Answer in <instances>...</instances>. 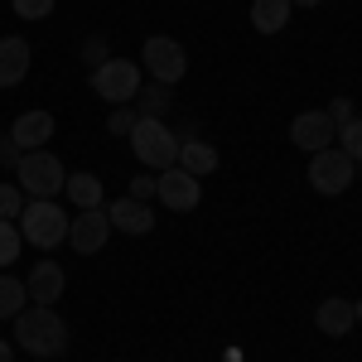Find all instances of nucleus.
Wrapping results in <instances>:
<instances>
[{"mask_svg": "<svg viewBox=\"0 0 362 362\" xmlns=\"http://www.w3.org/2000/svg\"><path fill=\"white\" fill-rule=\"evenodd\" d=\"M353 314H358V324H362V300H353Z\"/></svg>", "mask_w": 362, "mask_h": 362, "instance_id": "2f4dec72", "label": "nucleus"}, {"mask_svg": "<svg viewBox=\"0 0 362 362\" xmlns=\"http://www.w3.org/2000/svg\"><path fill=\"white\" fill-rule=\"evenodd\" d=\"M107 58H112V54H107V39H102V34H92V39L83 44V63H87V68H102Z\"/></svg>", "mask_w": 362, "mask_h": 362, "instance_id": "a878e982", "label": "nucleus"}, {"mask_svg": "<svg viewBox=\"0 0 362 362\" xmlns=\"http://www.w3.org/2000/svg\"><path fill=\"white\" fill-rule=\"evenodd\" d=\"M179 145H184V140L174 136L160 116H140L136 131H131V150H136V160H140V165H150L155 174L179 165Z\"/></svg>", "mask_w": 362, "mask_h": 362, "instance_id": "7ed1b4c3", "label": "nucleus"}, {"mask_svg": "<svg viewBox=\"0 0 362 362\" xmlns=\"http://www.w3.org/2000/svg\"><path fill=\"white\" fill-rule=\"evenodd\" d=\"M20 247H25V237H20V227L5 223L0 218V271L10 266V261H20Z\"/></svg>", "mask_w": 362, "mask_h": 362, "instance_id": "412c9836", "label": "nucleus"}, {"mask_svg": "<svg viewBox=\"0 0 362 362\" xmlns=\"http://www.w3.org/2000/svg\"><path fill=\"white\" fill-rule=\"evenodd\" d=\"M63 285H68V276H63L58 261H34V271H29V280H25L34 305H54L58 295H63Z\"/></svg>", "mask_w": 362, "mask_h": 362, "instance_id": "f8f14e48", "label": "nucleus"}, {"mask_svg": "<svg viewBox=\"0 0 362 362\" xmlns=\"http://www.w3.org/2000/svg\"><path fill=\"white\" fill-rule=\"evenodd\" d=\"M334 145L348 155V160H362V116H353L348 126H338V140H334Z\"/></svg>", "mask_w": 362, "mask_h": 362, "instance_id": "4be33fe9", "label": "nucleus"}, {"mask_svg": "<svg viewBox=\"0 0 362 362\" xmlns=\"http://www.w3.org/2000/svg\"><path fill=\"white\" fill-rule=\"evenodd\" d=\"M107 237H112L107 208H78V218L68 223V242H73L78 256H97V251L107 247Z\"/></svg>", "mask_w": 362, "mask_h": 362, "instance_id": "1a4fd4ad", "label": "nucleus"}, {"mask_svg": "<svg viewBox=\"0 0 362 362\" xmlns=\"http://www.w3.org/2000/svg\"><path fill=\"white\" fill-rule=\"evenodd\" d=\"M314 324H319V334L329 338H348L353 334V324H358V314H353V300H324V305L314 309Z\"/></svg>", "mask_w": 362, "mask_h": 362, "instance_id": "4468645a", "label": "nucleus"}, {"mask_svg": "<svg viewBox=\"0 0 362 362\" xmlns=\"http://www.w3.org/2000/svg\"><path fill=\"white\" fill-rule=\"evenodd\" d=\"M29 73V44L20 34L0 39V87H20Z\"/></svg>", "mask_w": 362, "mask_h": 362, "instance_id": "2eb2a0df", "label": "nucleus"}, {"mask_svg": "<svg viewBox=\"0 0 362 362\" xmlns=\"http://www.w3.org/2000/svg\"><path fill=\"white\" fill-rule=\"evenodd\" d=\"M290 5H305V10H314V5H324V0H290Z\"/></svg>", "mask_w": 362, "mask_h": 362, "instance_id": "7c9ffc66", "label": "nucleus"}, {"mask_svg": "<svg viewBox=\"0 0 362 362\" xmlns=\"http://www.w3.org/2000/svg\"><path fill=\"white\" fill-rule=\"evenodd\" d=\"M0 362H15V348H10V338H0Z\"/></svg>", "mask_w": 362, "mask_h": 362, "instance_id": "c756f323", "label": "nucleus"}, {"mask_svg": "<svg viewBox=\"0 0 362 362\" xmlns=\"http://www.w3.org/2000/svg\"><path fill=\"white\" fill-rule=\"evenodd\" d=\"M10 140L20 145V150H39V145H49L54 140V116L49 112H25V116H15V126H10Z\"/></svg>", "mask_w": 362, "mask_h": 362, "instance_id": "ddd939ff", "label": "nucleus"}, {"mask_svg": "<svg viewBox=\"0 0 362 362\" xmlns=\"http://www.w3.org/2000/svg\"><path fill=\"white\" fill-rule=\"evenodd\" d=\"M155 198L165 203L169 213H189V208H198V198H203V184H198L189 169H160L155 174Z\"/></svg>", "mask_w": 362, "mask_h": 362, "instance_id": "6e6552de", "label": "nucleus"}, {"mask_svg": "<svg viewBox=\"0 0 362 362\" xmlns=\"http://www.w3.org/2000/svg\"><path fill=\"white\" fill-rule=\"evenodd\" d=\"M324 112H329V121H334V126H348V121H353V102H348V97H334Z\"/></svg>", "mask_w": 362, "mask_h": 362, "instance_id": "bb28decb", "label": "nucleus"}, {"mask_svg": "<svg viewBox=\"0 0 362 362\" xmlns=\"http://www.w3.org/2000/svg\"><path fill=\"white\" fill-rule=\"evenodd\" d=\"M15 343L29 358H58L68 348V324L58 319L54 305H25L15 314Z\"/></svg>", "mask_w": 362, "mask_h": 362, "instance_id": "f257e3e1", "label": "nucleus"}, {"mask_svg": "<svg viewBox=\"0 0 362 362\" xmlns=\"http://www.w3.org/2000/svg\"><path fill=\"white\" fill-rule=\"evenodd\" d=\"M223 165V155H218V150H213V145H208V140H184V145H179V169H189V174H194V179H203V174H213V169Z\"/></svg>", "mask_w": 362, "mask_h": 362, "instance_id": "f3484780", "label": "nucleus"}, {"mask_svg": "<svg viewBox=\"0 0 362 362\" xmlns=\"http://www.w3.org/2000/svg\"><path fill=\"white\" fill-rule=\"evenodd\" d=\"M338 140V126L329 121V112L319 107V112H300L290 121V145H300L305 155H319V150H329Z\"/></svg>", "mask_w": 362, "mask_h": 362, "instance_id": "9d476101", "label": "nucleus"}, {"mask_svg": "<svg viewBox=\"0 0 362 362\" xmlns=\"http://www.w3.org/2000/svg\"><path fill=\"white\" fill-rule=\"evenodd\" d=\"M15 184L25 189V198H58L68 184V169L49 150H25L20 165H15Z\"/></svg>", "mask_w": 362, "mask_h": 362, "instance_id": "20e7f679", "label": "nucleus"}, {"mask_svg": "<svg viewBox=\"0 0 362 362\" xmlns=\"http://www.w3.org/2000/svg\"><path fill=\"white\" fill-rule=\"evenodd\" d=\"M136 121H140V112H136V107H116V112L107 116L112 136H131V131H136Z\"/></svg>", "mask_w": 362, "mask_h": 362, "instance_id": "393cba45", "label": "nucleus"}, {"mask_svg": "<svg viewBox=\"0 0 362 362\" xmlns=\"http://www.w3.org/2000/svg\"><path fill=\"white\" fill-rule=\"evenodd\" d=\"M25 189H20V184H0V218H5V223H15V218H20V213H25Z\"/></svg>", "mask_w": 362, "mask_h": 362, "instance_id": "5701e85b", "label": "nucleus"}, {"mask_svg": "<svg viewBox=\"0 0 362 362\" xmlns=\"http://www.w3.org/2000/svg\"><path fill=\"white\" fill-rule=\"evenodd\" d=\"M140 68H145L155 83L174 87L179 78H184V68H189V58H184V44H179V39H165V34L145 39V49H140Z\"/></svg>", "mask_w": 362, "mask_h": 362, "instance_id": "0eeeda50", "label": "nucleus"}, {"mask_svg": "<svg viewBox=\"0 0 362 362\" xmlns=\"http://www.w3.org/2000/svg\"><path fill=\"white\" fill-rule=\"evenodd\" d=\"M131 198L150 203V198H155V174H136V179H131Z\"/></svg>", "mask_w": 362, "mask_h": 362, "instance_id": "cd10ccee", "label": "nucleus"}, {"mask_svg": "<svg viewBox=\"0 0 362 362\" xmlns=\"http://www.w3.org/2000/svg\"><path fill=\"white\" fill-rule=\"evenodd\" d=\"M10 5H15V15H20V20H49L58 0H10Z\"/></svg>", "mask_w": 362, "mask_h": 362, "instance_id": "b1692460", "label": "nucleus"}, {"mask_svg": "<svg viewBox=\"0 0 362 362\" xmlns=\"http://www.w3.org/2000/svg\"><path fill=\"white\" fill-rule=\"evenodd\" d=\"M169 107H174V87H165V83H140V92H136V112L140 116H165Z\"/></svg>", "mask_w": 362, "mask_h": 362, "instance_id": "6ab92c4d", "label": "nucleus"}, {"mask_svg": "<svg viewBox=\"0 0 362 362\" xmlns=\"http://www.w3.org/2000/svg\"><path fill=\"white\" fill-rule=\"evenodd\" d=\"M20 223V237H25L29 247H39V251H54L58 242H68V213L58 208L54 198H29L25 203V213L15 218Z\"/></svg>", "mask_w": 362, "mask_h": 362, "instance_id": "f03ea898", "label": "nucleus"}, {"mask_svg": "<svg viewBox=\"0 0 362 362\" xmlns=\"http://www.w3.org/2000/svg\"><path fill=\"white\" fill-rule=\"evenodd\" d=\"M353 174H358V160H348L338 145L309 155V189H314V194H324V198L348 194V189H353Z\"/></svg>", "mask_w": 362, "mask_h": 362, "instance_id": "39448f33", "label": "nucleus"}, {"mask_svg": "<svg viewBox=\"0 0 362 362\" xmlns=\"http://www.w3.org/2000/svg\"><path fill=\"white\" fill-rule=\"evenodd\" d=\"M25 300H29L25 280H15V276H0V319H15V314L25 309Z\"/></svg>", "mask_w": 362, "mask_h": 362, "instance_id": "aec40b11", "label": "nucleus"}, {"mask_svg": "<svg viewBox=\"0 0 362 362\" xmlns=\"http://www.w3.org/2000/svg\"><path fill=\"white\" fill-rule=\"evenodd\" d=\"M92 92H97L102 102H112V107L136 102V92H140V63H131V58H107L102 68H92Z\"/></svg>", "mask_w": 362, "mask_h": 362, "instance_id": "423d86ee", "label": "nucleus"}, {"mask_svg": "<svg viewBox=\"0 0 362 362\" xmlns=\"http://www.w3.org/2000/svg\"><path fill=\"white\" fill-rule=\"evenodd\" d=\"M63 194L73 198V208H107V194H102V179H97L92 169H78V174H68Z\"/></svg>", "mask_w": 362, "mask_h": 362, "instance_id": "dca6fc26", "label": "nucleus"}, {"mask_svg": "<svg viewBox=\"0 0 362 362\" xmlns=\"http://www.w3.org/2000/svg\"><path fill=\"white\" fill-rule=\"evenodd\" d=\"M107 218H112L116 232H126V237H145L150 227H155V213H150V203H140V198H116L107 203Z\"/></svg>", "mask_w": 362, "mask_h": 362, "instance_id": "9b49d317", "label": "nucleus"}, {"mask_svg": "<svg viewBox=\"0 0 362 362\" xmlns=\"http://www.w3.org/2000/svg\"><path fill=\"white\" fill-rule=\"evenodd\" d=\"M290 0H251V29L256 34H280L290 25Z\"/></svg>", "mask_w": 362, "mask_h": 362, "instance_id": "a211bd4d", "label": "nucleus"}, {"mask_svg": "<svg viewBox=\"0 0 362 362\" xmlns=\"http://www.w3.org/2000/svg\"><path fill=\"white\" fill-rule=\"evenodd\" d=\"M20 155H25V150H20L15 140H10V136H0V165H5V169H15V165H20Z\"/></svg>", "mask_w": 362, "mask_h": 362, "instance_id": "c85d7f7f", "label": "nucleus"}]
</instances>
